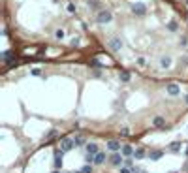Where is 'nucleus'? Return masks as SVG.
Returning <instances> with one entry per match:
<instances>
[{
  "label": "nucleus",
  "mask_w": 188,
  "mask_h": 173,
  "mask_svg": "<svg viewBox=\"0 0 188 173\" xmlns=\"http://www.w3.org/2000/svg\"><path fill=\"white\" fill-rule=\"evenodd\" d=\"M154 137L70 134L2 166V173H188V130L167 141Z\"/></svg>",
  "instance_id": "1"
}]
</instances>
